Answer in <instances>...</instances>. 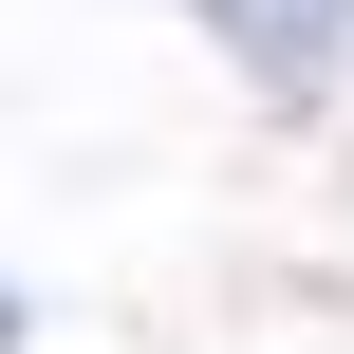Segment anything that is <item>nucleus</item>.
I'll return each mask as SVG.
<instances>
[{
    "label": "nucleus",
    "instance_id": "f257e3e1",
    "mask_svg": "<svg viewBox=\"0 0 354 354\" xmlns=\"http://www.w3.org/2000/svg\"><path fill=\"white\" fill-rule=\"evenodd\" d=\"M187 19H224L261 93H317V75L354 56V0H187Z\"/></svg>",
    "mask_w": 354,
    "mask_h": 354
}]
</instances>
